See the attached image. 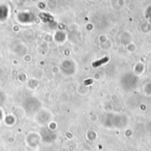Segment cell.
<instances>
[{"label": "cell", "instance_id": "obj_1", "mask_svg": "<svg viewBox=\"0 0 151 151\" xmlns=\"http://www.w3.org/2000/svg\"><path fill=\"white\" fill-rule=\"evenodd\" d=\"M107 60H108V58H104V59H102V60H99V62H96V63H94V64H93V66H97V65H101L102 63L106 62Z\"/></svg>", "mask_w": 151, "mask_h": 151}]
</instances>
